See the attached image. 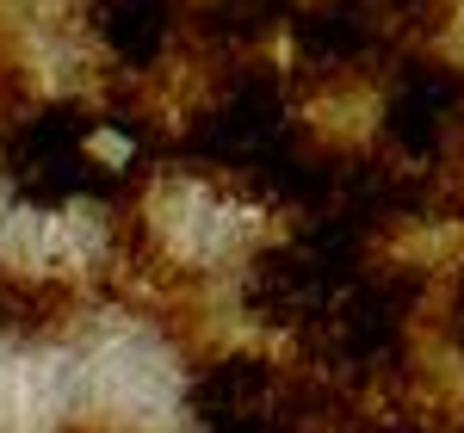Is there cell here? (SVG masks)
Returning a JSON list of instances; mask_svg holds the SVG:
<instances>
[{
  "label": "cell",
  "mask_w": 464,
  "mask_h": 433,
  "mask_svg": "<svg viewBox=\"0 0 464 433\" xmlns=\"http://www.w3.org/2000/svg\"><path fill=\"white\" fill-rule=\"evenodd\" d=\"M186 409L198 433H279L291 421V371L242 347L205 353L186 384Z\"/></svg>",
  "instance_id": "obj_1"
},
{
  "label": "cell",
  "mask_w": 464,
  "mask_h": 433,
  "mask_svg": "<svg viewBox=\"0 0 464 433\" xmlns=\"http://www.w3.org/2000/svg\"><path fill=\"white\" fill-rule=\"evenodd\" d=\"M81 19L93 43L111 56V69L149 81L174 56V37L192 19V0H81Z\"/></svg>",
  "instance_id": "obj_2"
},
{
  "label": "cell",
  "mask_w": 464,
  "mask_h": 433,
  "mask_svg": "<svg viewBox=\"0 0 464 433\" xmlns=\"http://www.w3.org/2000/svg\"><path fill=\"white\" fill-rule=\"evenodd\" d=\"M81 291L56 273H19V266H0V334L19 341V347H50V341H69L81 328Z\"/></svg>",
  "instance_id": "obj_3"
},
{
  "label": "cell",
  "mask_w": 464,
  "mask_h": 433,
  "mask_svg": "<svg viewBox=\"0 0 464 433\" xmlns=\"http://www.w3.org/2000/svg\"><path fill=\"white\" fill-rule=\"evenodd\" d=\"M19 106H32V74L13 56V43H0V118H13Z\"/></svg>",
  "instance_id": "obj_4"
},
{
  "label": "cell",
  "mask_w": 464,
  "mask_h": 433,
  "mask_svg": "<svg viewBox=\"0 0 464 433\" xmlns=\"http://www.w3.org/2000/svg\"><path fill=\"white\" fill-rule=\"evenodd\" d=\"M63 433H118V428H100V421H81V428H63Z\"/></svg>",
  "instance_id": "obj_5"
}]
</instances>
